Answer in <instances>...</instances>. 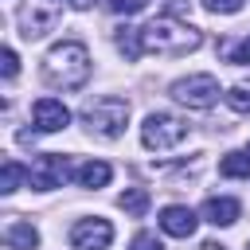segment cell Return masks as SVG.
Returning a JSON list of instances; mask_svg holds the SVG:
<instances>
[{
	"label": "cell",
	"mask_w": 250,
	"mask_h": 250,
	"mask_svg": "<svg viewBox=\"0 0 250 250\" xmlns=\"http://www.w3.org/2000/svg\"><path fill=\"white\" fill-rule=\"evenodd\" d=\"M4 242H8L12 250H35V246H39V230H35L31 223H8Z\"/></svg>",
	"instance_id": "8fae6325"
},
{
	"label": "cell",
	"mask_w": 250,
	"mask_h": 250,
	"mask_svg": "<svg viewBox=\"0 0 250 250\" xmlns=\"http://www.w3.org/2000/svg\"><path fill=\"white\" fill-rule=\"evenodd\" d=\"M109 176H113V168H109L105 160H86V164L78 168V184H82V188H105Z\"/></svg>",
	"instance_id": "4fadbf2b"
},
{
	"label": "cell",
	"mask_w": 250,
	"mask_h": 250,
	"mask_svg": "<svg viewBox=\"0 0 250 250\" xmlns=\"http://www.w3.org/2000/svg\"><path fill=\"white\" fill-rule=\"evenodd\" d=\"M70 4H74V8H90L94 0H70Z\"/></svg>",
	"instance_id": "cb8c5ba5"
},
{
	"label": "cell",
	"mask_w": 250,
	"mask_h": 250,
	"mask_svg": "<svg viewBox=\"0 0 250 250\" xmlns=\"http://www.w3.org/2000/svg\"><path fill=\"white\" fill-rule=\"evenodd\" d=\"M219 172H223V176H230V180L250 176V152H227V156L219 160Z\"/></svg>",
	"instance_id": "2e32d148"
},
{
	"label": "cell",
	"mask_w": 250,
	"mask_h": 250,
	"mask_svg": "<svg viewBox=\"0 0 250 250\" xmlns=\"http://www.w3.org/2000/svg\"><path fill=\"white\" fill-rule=\"evenodd\" d=\"M117 207H121L125 215H145V211H148V191H145V188H125V191L117 195Z\"/></svg>",
	"instance_id": "9a60e30c"
},
{
	"label": "cell",
	"mask_w": 250,
	"mask_h": 250,
	"mask_svg": "<svg viewBox=\"0 0 250 250\" xmlns=\"http://www.w3.org/2000/svg\"><path fill=\"white\" fill-rule=\"evenodd\" d=\"M43 78L55 90H78L90 78V51L82 43H55L43 59Z\"/></svg>",
	"instance_id": "6da1fadb"
},
{
	"label": "cell",
	"mask_w": 250,
	"mask_h": 250,
	"mask_svg": "<svg viewBox=\"0 0 250 250\" xmlns=\"http://www.w3.org/2000/svg\"><path fill=\"white\" fill-rule=\"evenodd\" d=\"M117 51L129 59V62H137L141 55H145V43H141V27H117Z\"/></svg>",
	"instance_id": "5bb4252c"
},
{
	"label": "cell",
	"mask_w": 250,
	"mask_h": 250,
	"mask_svg": "<svg viewBox=\"0 0 250 250\" xmlns=\"http://www.w3.org/2000/svg\"><path fill=\"white\" fill-rule=\"evenodd\" d=\"M246 250H250V242H246Z\"/></svg>",
	"instance_id": "d4e9b609"
},
{
	"label": "cell",
	"mask_w": 250,
	"mask_h": 250,
	"mask_svg": "<svg viewBox=\"0 0 250 250\" xmlns=\"http://www.w3.org/2000/svg\"><path fill=\"white\" fill-rule=\"evenodd\" d=\"M141 8H148V0H109V12L117 16H137Z\"/></svg>",
	"instance_id": "d6986e66"
},
{
	"label": "cell",
	"mask_w": 250,
	"mask_h": 250,
	"mask_svg": "<svg viewBox=\"0 0 250 250\" xmlns=\"http://www.w3.org/2000/svg\"><path fill=\"white\" fill-rule=\"evenodd\" d=\"M227 105H230L234 113H250V82H234V86L227 90Z\"/></svg>",
	"instance_id": "e0dca14e"
},
{
	"label": "cell",
	"mask_w": 250,
	"mask_h": 250,
	"mask_svg": "<svg viewBox=\"0 0 250 250\" xmlns=\"http://www.w3.org/2000/svg\"><path fill=\"white\" fill-rule=\"evenodd\" d=\"M195 211L191 207H180V203H172V207H164L160 211V230L164 234H172V238H191L195 234Z\"/></svg>",
	"instance_id": "9c48e42d"
},
{
	"label": "cell",
	"mask_w": 250,
	"mask_h": 250,
	"mask_svg": "<svg viewBox=\"0 0 250 250\" xmlns=\"http://www.w3.org/2000/svg\"><path fill=\"white\" fill-rule=\"evenodd\" d=\"M82 125L94 133V137H121L125 125H129V105L121 98H98V102H86L82 105Z\"/></svg>",
	"instance_id": "3957f363"
},
{
	"label": "cell",
	"mask_w": 250,
	"mask_h": 250,
	"mask_svg": "<svg viewBox=\"0 0 250 250\" xmlns=\"http://www.w3.org/2000/svg\"><path fill=\"white\" fill-rule=\"evenodd\" d=\"M203 219H207L211 227H230V223H238V199H230V195L207 199V203H203Z\"/></svg>",
	"instance_id": "30bf717a"
},
{
	"label": "cell",
	"mask_w": 250,
	"mask_h": 250,
	"mask_svg": "<svg viewBox=\"0 0 250 250\" xmlns=\"http://www.w3.org/2000/svg\"><path fill=\"white\" fill-rule=\"evenodd\" d=\"M109 242H113L109 219H78L70 227V246L74 250H109Z\"/></svg>",
	"instance_id": "52a82bcc"
},
{
	"label": "cell",
	"mask_w": 250,
	"mask_h": 250,
	"mask_svg": "<svg viewBox=\"0 0 250 250\" xmlns=\"http://www.w3.org/2000/svg\"><path fill=\"white\" fill-rule=\"evenodd\" d=\"M0 62H4V78H16V70H20V59H16V51H12V47H4Z\"/></svg>",
	"instance_id": "7402d4cb"
},
{
	"label": "cell",
	"mask_w": 250,
	"mask_h": 250,
	"mask_svg": "<svg viewBox=\"0 0 250 250\" xmlns=\"http://www.w3.org/2000/svg\"><path fill=\"white\" fill-rule=\"evenodd\" d=\"M211 12H223V16H230V12H238L242 8V0H203Z\"/></svg>",
	"instance_id": "603a6c76"
},
{
	"label": "cell",
	"mask_w": 250,
	"mask_h": 250,
	"mask_svg": "<svg viewBox=\"0 0 250 250\" xmlns=\"http://www.w3.org/2000/svg\"><path fill=\"white\" fill-rule=\"evenodd\" d=\"M31 117H35V129H39V133H59V129H66L70 109H66L59 98H39L35 109H31Z\"/></svg>",
	"instance_id": "ba28073f"
},
{
	"label": "cell",
	"mask_w": 250,
	"mask_h": 250,
	"mask_svg": "<svg viewBox=\"0 0 250 250\" xmlns=\"http://www.w3.org/2000/svg\"><path fill=\"white\" fill-rule=\"evenodd\" d=\"M184 137H188V125H184L180 117H172V113H148L145 125H141V141H145V148H156V152L176 148Z\"/></svg>",
	"instance_id": "5b68a950"
},
{
	"label": "cell",
	"mask_w": 250,
	"mask_h": 250,
	"mask_svg": "<svg viewBox=\"0 0 250 250\" xmlns=\"http://www.w3.org/2000/svg\"><path fill=\"white\" fill-rule=\"evenodd\" d=\"M227 59H230V62H250V35H246L242 43L227 47Z\"/></svg>",
	"instance_id": "44dd1931"
},
{
	"label": "cell",
	"mask_w": 250,
	"mask_h": 250,
	"mask_svg": "<svg viewBox=\"0 0 250 250\" xmlns=\"http://www.w3.org/2000/svg\"><path fill=\"white\" fill-rule=\"evenodd\" d=\"M70 176V156L62 152H47V156H35L31 168H27V180L35 191H51V188H62Z\"/></svg>",
	"instance_id": "8992f818"
},
{
	"label": "cell",
	"mask_w": 250,
	"mask_h": 250,
	"mask_svg": "<svg viewBox=\"0 0 250 250\" xmlns=\"http://www.w3.org/2000/svg\"><path fill=\"white\" fill-rule=\"evenodd\" d=\"M141 43H145V51H156V55H188L203 43V35L191 23L164 16V20H152L148 27H141Z\"/></svg>",
	"instance_id": "7a4b0ae2"
},
{
	"label": "cell",
	"mask_w": 250,
	"mask_h": 250,
	"mask_svg": "<svg viewBox=\"0 0 250 250\" xmlns=\"http://www.w3.org/2000/svg\"><path fill=\"white\" fill-rule=\"evenodd\" d=\"M20 23H23V39H39V35H47L51 27H55V12H23L20 16Z\"/></svg>",
	"instance_id": "7c38bea8"
},
{
	"label": "cell",
	"mask_w": 250,
	"mask_h": 250,
	"mask_svg": "<svg viewBox=\"0 0 250 250\" xmlns=\"http://www.w3.org/2000/svg\"><path fill=\"white\" fill-rule=\"evenodd\" d=\"M129 250H164V246H160V238H156V234L141 230V234H137V238L129 242Z\"/></svg>",
	"instance_id": "ffe728a7"
},
{
	"label": "cell",
	"mask_w": 250,
	"mask_h": 250,
	"mask_svg": "<svg viewBox=\"0 0 250 250\" xmlns=\"http://www.w3.org/2000/svg\"><path fill=\"white\" fill-rule=\"evenodd\" d=\"M172 98L188 109H211L219 102V82H215V74H188V78L172 82Z\"/></svg>",
	"instance_id": "277c9868"
},
{
	"label": "cell",
	"mask_w": 250,
	"mask_h": 250,
	"mask_svg": "<svg viewBox=\"0 0 250 250\" xmlns=\"http://www.w3.org/2000/svg\"><path fill=\"white\" fill-rule=\"evenodd\" d=\"M27 172L20 168V160H4V176H0V191L4 195H12L16 188H20V180H23Z\"/></svg>",
	"instance_id": "ac0fdd59"
}]
</instances>
